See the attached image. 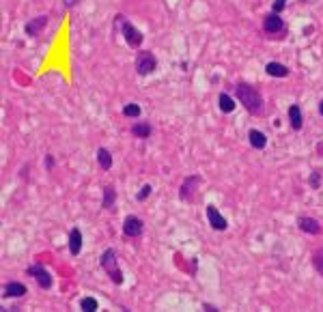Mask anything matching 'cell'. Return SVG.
Returning <instances> with one entry per match:
<instances>
[{"label":"cell","mask_w":323,"mask_h":312,"mask_svg":"<svg viewBox=\"0 0 323 312\" xmlns=\"http://www.w3.org/2000/svg\"><path fill=\"white\" fill-rule=\"evenodd\" d=\"M134 67H136L138 75H151L155 69H158V56L149 50H140L136 54V61H134Z\"/></svg>","instance_id":"obj_4"},{"label":"cell","mask_w":323,"mask_h":312,"mask_svg":"<svg viewBox=\"0 0 323 312\" xmlns=\"http://www.w3.org/2000/svg\"><path fill=\"white\" fill-rule=\"evenodd\" d=\"M319 112L323 114V99H321V102H319Z\"/></svg>","instance_id":"obj_30"},{"label":"cell","mask_w":323,"mask_h":312,"mask_svg":"<svg viewBox=\"0 0 323 312\" xmlns=\"http://www.w3.org/2000/svg\"><path fill=\"white\" fill-rule=\"evenodd\" d=\"M297 228L302 232H306V235H319L321 232V224L315 218H308V216H302L297 220Z\"/></svg>","instance_id":"obj_12"},{"label":"cell","mask_w":323,"mask_h":312,"mask_svg":"<svg viewBox=\"0 0 323 312\" xmlns=\"http://www.w3.org/2000/svg\"><path fill=\"white\" fill-rule=\"evenodd\" d=\"M28 293V288L22 284V282H7L5 286H3V297L5 299H20V297H24Z\"/></svg>","instance_id":"obj_11"},{"label":"cell","mask_w":323,"mask_h":312,"mask_svg":"<svg viewBox=\"0 0 323 312\" xmlns=\"http://www.w3.org/2000/svg\"><path fill=\"white\" fill-rule=\"evenodd\" d=\"M97 308H99V304H97L95 297H82V299H80V310H84V312H95Z\"/></svg>","instance_id":"obj_21"},{"label":"cell","mask_w":323,"mask_h":312,"mask_svg":"<svg viewBox=\"0 0 323 312\" xmlns=\"http://www.w3.org/2000/svg\"><path fill=\"white\" fill-rule=\"evenodd\" d=\"M203 308L209 310V312H216V306H211V304H203Z\"/></svg>","instance_id":"obj_29"},{"label":"cell","mask_w":323,"mask_h":312,"mask_svg":"<svg viewBox=\"0 0 323 312\" xmlns=\"http://www.w3.org/2000/svg\"><path fill=\"white\" fill-rule=\"evenodd\" d=\"M26 276L35 278L37 284H39V288H43V291H48V288H52V284H54L52 274H50L43 265H30V267H26Z\"/></svg>","instance_id":"obj_5"},{"label":"cell","mask_w":323,"mask_h":312,"mask_svg":"<svg viewBox=\"0 0 323 312\" xmlns=\"http://www.w3.org/2000/svg\"><path fill=\"white\" fill-rule=\"evenodd\" d=\"M289 0H274V5H272V13H280V11L287 7Z\"/></svg>","instance_id":"obj_26"},{"label":"cell","mask_w":323,"mask_h":312,"mask_svg":"<svg viewBox=\"0 0 323 312\" xmlns=\"http://www.w3.org/2000/svg\"><path fill=\"white\" fill-rule=\"evenodd\" d=\"M207 220H209V226L214 228V230H226V228H229L226 218L222 216L214 205H209V207H207Z\"/></svg>","instance_id":"obj_10"},{"label":"cell","mask_w":323,"mask_h":312,"mask_svg":"<svg viewBox=\"0 0 323 312\" xmlns=\"http://www.w3.org/2000/svg\"><path fill=\"white\" fill-rule=\"evenodd\" d=\"M43 164H46V168L48 170H54V166H56V162H54V155H46V160H43Z\"/></svg>","instance_id":"obj_27"},{"label":"cell","mask_w":323,"mask_h":312,"mask_svg":"<svg viewBox=\"0 0 323 312\" xmlns=\"http://www.w3.org/2000/svg\"><path fill=\"white\" fill-rule=\"evenodd\" d=\"M313 265H315L317 274H321V276H323V248L315 250V254H313Z\"/></svg>","instance_id":"obj_23"},{"label":"cell","mask_w":323,"mask_h":312,"mask_svg":"<svg viewBox=\"0 0 323 312\" xmlns=\"http://www.w3.org/2000/svg\"><path fill=\"white\" fill-rule=\"evenodd\" d=\"M131 136L134 138H140V140H144V138H149L151 136V123H144V121H138V123H134L131 125Z\"/></svg>","instance_id":"obj_18"},{"label":"cell","mask_w":323,"mask_h":312,"mask_svg":"<svg viewBox=\"0 0 323 312\" xmlns=\"http://www.w3.org/2000/svg\"><path fill=\"white\" fill-rule=\"evenodd\" d=\"M140 106L138 104H125L123 106V116H127V119H138L140 116Z\"/></svg>","instance_id":"obj_22"},{"label":"cell","mask_w":323,"mask_h":312,"mask_svg":"<svg viewBox=\"0 0 323 312\" xmlns=\"http://www.w3.org/2000/svg\"><path fill=\"white\" fill-rule=\"evenodd\" d=\"M117 26H119L121 35H123V39H125V43H127L129 48H140V46H142L144 35L131 24L129 20H125V15H117V17H115V28H117Z\"/></svg>","instance_id":"obj_3"},{"label":"cell","mask_w":323,"mask_h":312,"mask_svg":"<svg viewBox=\"0 0 323 312\" xmlns=\"http://www.w3.org/2000/svg\"><path fill=\"white\" fill-rule=\"evenodd\" d=\"M289 125H291L295 131H299L304 127V116H302V108H299L297 104H293V106H289Z\"/></svg>","instance_id":"obj_13"},{"label":"cell","mask_w":323,"mask_h":312,"mask_svg":"<svg viewBox=\"0 0 323 312\" xmlns=\"http://www.w3.org/2000/svg\"><path fill=\"white\" fill-rule=\"evenodd\" d=\"M82 252V230L80 228H71L69 230V254L78 256Z\"/></svg>","instance_id":"obj_14"},{"label":"cell","mask_w":323,"mask_h":312,"mask_svg":"<svg viewBox=\"0 0 323 312\" xmlns=\"http://www.w3.org/2000/svg\"><path fill=\"white\" fill-rule=\"evenodd\" d=\"M265 73H267V75H272V77H287L289 73H291V69H289L287 65H282V63L272 61V63H267V65H265Z\"/></svg>","instance_id":"obj_15"},{"label":"cell","mask_w":323,"mask_h":312,"mask_svg":"<svg viewBox=\"0 0 323 312\" xmlns=\"http://www.w3.org/2000/svg\"><path fill=\"white\" fill-rule=\"evenodd\" d=\"M308 185L313 189H319V185H321V172L319 170H313V174H310V179H308Z\"/></svg>","instance_id":"obj_25"},{"label":"cell","mask_w":323,"mask_h":312,"mask_svg":"<svg viewBox=\"0 0 323 312\" xmlns=\"http://www.w3.org/2000/svg\"><path fill=\"white\" fill-rule=\"evenodd\" d=\"M99 267L108 274V278H110V282L112 284H123V271H121V267H119V263H117V250L115 248H108V250H104V254H102V259H99Z\"/></svg>","instance_id":"obj_2"},{"label":"cell","mask_w":323,"mask_h":312,"mask_svg":"<svg viewBox=\"0 0 323 312\" xmlns=\"http://www.w3.org/2000/svg\"><path fill=\"white\" fill-rule=\"evenodd\" d=\"M48 22H50L48 15H37V17H32L30 22H26V24H24V35H26V37H39L41 32H43V28L48 26Z\"/></svg>","instance_id":"obj_9"},{"label":"cell","mask_w":323,"mask_h":312,"mask_svg":"<svg viewBox=\"0 0 323 312\" xmlns=\"http://www.w3.org/2000/svg\"><path fill=\"white\" fill-rule=\"evenodd\" d=\"M151 192H153V187H151V183H144V185L140 187V192L136 194V200H138V203H144V200H147V198L151 196Z\"/></svg>","instance_id":"obj_24"},{"label":"cell","mask_w":323,"mask_h":312,"mask_svg":"<svg viewBox=\"0 0 323 312\" xmlns=\"http://www.w3.org/2000/svg\"><path fill=\"white\" fill-rule=\"evenodd\" d=\"M200 183H203V179H200L198 174H190V177H185L183 183H181V187H179V198H181V200H185V203H190L192 196H194V192H196V187H198Z\"/></svg>","instance_id":"obj_6"},{"label":"cell","mask_w":323,"mask_h":312,"mask_svg":"<svg viewBox=\"0 0 323 312\" xmlns=\"http://www.w3.org/2000/svg\"><path fill=\"white\" fill-rule=\"evenodd\" d=\"M142 230H144V224H142V220L138 216H127L123 220V235L129 237V239H136L142 235Z\"/></svg>","instance_id":"obj_7"},{"label":"cell","mask_w":323,"mask_h":312,"mask_svg":"<svg viewBox=\"0 0 323 312\" xmlns=\"http://www.w3.org/2000/svg\"><path fill=\"white\" fill-rule=\"evenodd\" d=\"M284 20L280 17V13H270L263 20V30L267 35H278V32H284Z\"/></svg>","instance_id":"obj_8"},{"label":"cell","mask_w":323,"mask_h":312,"mask_svg":"<svg viewBox=\"0 0 323 312\" xmlns=\"http://www.w3.org/2000/svg\"><path fill=\"white\" fill-rule=\"evenodd\" d=\"M218 108H220V112L231 114L233 110H235V99H233L229 93H220L218 95Z\"/></svg>","instance_id":"obj_19"},{"label":"cell","mask_w":323,"mask_h":312,"mask_svg":"<svg viewBox=\"0 0 323 312\" xmlns=\"http://www.w3.org/2000/svg\"><path fill=\"white\" fill-rule=\"evenodd\" d=\"M248 142H250L252 149L261 151V149L267 147V136H265L261 129H250V131H248Z\"/></svg>","instance_id":"obj_16"},{"label":"cell","mask_w":323,"mask_h":312,"mask_svg":"<svg viewBox=\"0 0 323 312\" xmlns=\"http://www.w3.org/2000/svg\"><path fill=\"white\" fill-rule=\"evenodd\" d=\"M235 93H237V99L239 104L248 110L250 114H263V95L259 88H254L252 84H246V82H239L235 84Z\"/></svg>","instance_id":"obj_1"},{"label":"cell","mask_w":323,"mask_h":312,"mask_svg":"<svg viewBox=\"0 0 323 312\" xmlns=\"http://www.w3.org/2000/svg\"><path fill=\"white\" fill-rule=\"evenodd\" d=\"M95 155H97V164H99V168H102V170L112 168V153H110L106 147H99Z\"/></svg>","instance_id":"obj_17"},{"label":"cell","mask_w":323,"mask_h":312,"mask_svg":"<svg viewBox=\"0 0 323 312\" xmlns=\"http://www.w3.org/2000/svg\"><path fill=\"white\" fill-rule=\"evenodd\" d=\"M78 3H80V0H63V7L65 9H73Z\"/></svg>","instance_id":"obj_28"},{"label":"cell","mask_w":323,"mask_h":312,"mask_svg":"<svg viewBox=\"0 0 323 312\" xmlns=\"http://www.w3.org/2000/svg\"><path fill=\"white\" fill-rule=\"evenodd\" d=\"M115 205H117V189L112 185H106L104 196H102V207L110 211V209H115Z\"/></svg>","instance_id":"obj_20"}]
</instances>
